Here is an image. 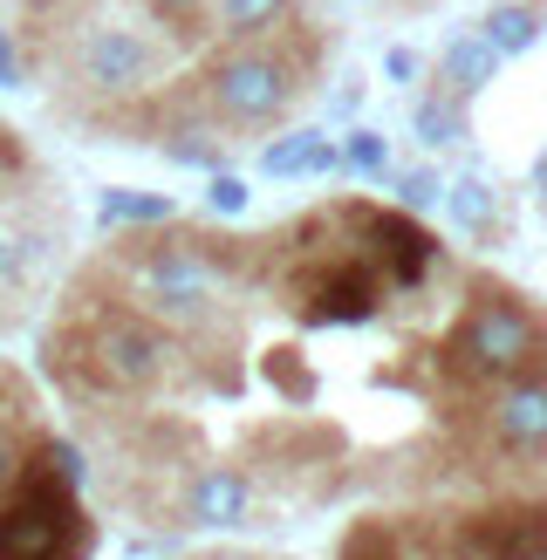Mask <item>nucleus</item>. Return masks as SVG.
I'll use <instances>...</instances> for the list:
<instances>
[{"mask_svg":"<svg viewBox=\"0 0 547 560\" xmlns=\"http://www.w3.org/2000/svg\"><path fill=\"white\" fill-rule=\"evenodd\" d=\"M410 130H418V144H431V151H452V144H465L473 137V117H465V103H452V96H418V109H410Z\"/></svg>","mask_w":547,"mask_h":560,"instance_id":"19","label":"nucleus"},{"mask_svg":"<svg viewBox=\"0 0 547 560\" xmlns=\"http://www.w3.org/2000/svg\"><path fill=\"white\" fill-rule=\"evenodd\" d=\"M383 294L391 288H383V273L363 254L309 260L288 280V307H294V322H309V328H363L383 307Z\"/></svg>","mask_w":547,"mask_h":560,"instance_id":"6","label":"nucleus"},{"mask_svg":"<svg viewBox=\"0 0 547 560\" xmlns=\"http://www.w3.org/2000/svg\"><path fill=\"white\" fill-rule=\"evenodd\" d=\"M336 560H404V547H397V534H383V520H356Z\"/></svg>","mask_w":547,"mask_h":560,"instance_id":"22","label":"nucleus"},{"mask_svg":"<svg viewBox=\"0 0 547 560\" xmlns=\"http://www.w3.org/2000/svg\"><path fill=\"white\" fill-rule=\"evenodd\" d=\"M246 199H254V191H246V178H233V172H212V185H206V206H212V212L240 219V212H246Z\"/></svg>","mask_w":547,"mask_h":560,"instance_id":"26","label":"nucleus"},{"mask_svg":"<svg viewBox=\"0 0 547 560\" xmlns=\"http://www.w3.org/2000/svg\"><path fill=\"white\" fill-rule=\"evenodd\" d=\"M90 547H96V520L27 444L21 479L0 499V560H90Z\"/></svg>","mask_w":547,"mask_h":560,"instance_id":"5","label":"nucleus"},{"mask_svg":"<svg viewBox=\"0 0 547 560\" xmlns=\"http://www.w3.org/2000/svg\"><path fill=\"white\" fill-rule=\"evenodd\" d=\"M540 35H547V8H540V0H492V8L479 14V42L500 55V62L527 55Z\"/></svg>","mask_w":547,"mask_h":560,"instance_id":"14","label":"nucleus"},{"mask_svg":"<svg viewBox=\"0 0 547 560\" xmlns=\"http://www.w3.org/2000/svg\"><path fill=\"white\" fill-rule=\"evenodd\" d=\"M492 75H500V55H492L479 35H458L445 42V55H438V96H452V103H473L479 90H492Z\"/></svg>","mask_w":547,"mask_h":560,"instance_id":"13","label":"nucleus"},{"mask_svg":"<svg viewBox=\"0 0 547 560\" xmlns=\"http://www.w3.org/2000/svg\"><path fill=\"white\" fill-rule=\"evenodd\" d=\"M96 219H103V226H137V233H144V226H172V219H178V199H172V191L109 185L103 199H96Z\"/></svg>","mask_w":547,"mask_h":560,"instance_id":"16","label":"nucleus"},{"mask_svg":"<svg viewBox=\"0 0 547 560\" xmlns=\"http://www.w3.org/2000/svg\"><path fill=\"white\" fill-rule=\"evenodd\" d=\"M254 506V479L240 465H206L178 499V526H246Z\"/></svg>","mask_w":547,"mask_h":560,"instance_id":"11","label":"nucleus"},{"mask_svg":"<svg viewBox=\"0 0 547 560\" xmlns=\"http://www.w3.org/2000/svg\"><path fill=\"white\" fill-rule=\"evenodd\" d=\"M479 424H486L492 458H507V465H540L547 458V355L527 376L492 383V397L479 404Z\"/></svg>","mask_w":547,"mask_h":560,"instance_id":"8","label":"nucleus"},{"mask_svg":"<svg viewBox=\"0 0 547 560\" xmlns=\"http://www.w3.org/2000/svg\"><path fill=\"white\" fill-rule=\"evenodd\" d=\"M349 226H356V246H363V260L383 273V288H418V280L438 267V240L418 226L410 212H376V206H336Z\"/></svg>","mask_w":547,"mask_h":560,"instance_id":"9","label":"nucleus"},{"mask_svg":"<svg viewBox=\"0 0 547 560\" xmlns=\"http://www.w3.org/2000/svg\"><path fill=\"white\" fill-rule=\"evenodd\" d=\"M21 465H27V438H21V424H14V417H0V499L14 492Z\"/></svg>","mask_w":547,"mask_h":560,"instance_id":"25","label":"nucleus"},{"mask_svg":"<svg viewBox=\"0 0 547 560\" xmlns=\"http://www.w3.org/2000/svg\"><path fill=\"white\" fill-rule=\"evenodd\" d=\"M281 21H294V0H219L212 27L226 42H260V35H281Z\"/></svg>","mask_w":547,"mask_h":560,"instance_id":"17","label":"nucleus"},{"mask_svg":"<svg viewBox=\"0 0 547 560\" xmlns=\"http://www.w3.org/2000/svg\"><path fill=\"white\" fill-rule=\"evenodd\" d=\"M199 560H260V553H199Z\"/></svg>","mask_w":547,"mask_h":560,"instance_id":"33","label":"nucleus"},{"mask_svg":"<svg viewBox=\"0 0 547 560\" xmlns=\"http://www.w3.org/2000/svg\"><path fill=\"white\" fill-rule=\"evenodd\" d=\"M349 172H363V178H391V144H383L376 130H349V144H336Z\"/></svg>","mask_w":547,"mask_h":560,"instance_id":"23","label":"nucleus"},{"mask_svg":"<svg viewBox=\"0 0 547 560\" xmlns=\"http://www.w3.org/2000/svg\"><path fill=\"white\" fill-rule=\"evenodd\" d=\"M445 212L458 219L473 240H507L513 226H507V206H500V185H486V178H458V185H445Z\"/></svg>","mask_w":547,"mask_h":560,"instance_id":"15","label":"nucleus"},{"mask_svg":"<svg viewBox=\"0 0 547 560\" xmlns=\"http://www.w3.org/2000/svg\"><path fill=\"white\" fill-rule=\"evenodd\" d=\"M452 547L465 560H547V499H520V506H486L465 513Z\"/></svg>","mask_w":547,"mask_h":560,"instance_id":"10","label":"nucleus"},{"mask_svg":"<svg viewBox=\"0 0 547 560\" xmlns=\"http://www.w3.org/2000/svg\"><path fill=\"white\" fill-rule=\"evenodd\" d=\"M69 69H75L82 90H96V96H137V90H151V82H158L164 48L151 35H137V27L96 21V27H82V35H75Z\"/></svg>","mask_w":547,"mask_h":560,"instance_id":"7","label":"nucleus"},{"mask_svg":"<svg viewBox=\"0 0 547 560\" xmlns=\"http://www.w3.org/2000/svg\"><path fill=\"white\" fill-rule=\"evenodd\" d=\"M144 8H151L164 27H172L178 42H199L206 27H212V0H144Z\"/></svg>","mask_w":547,"mask_h":560,"instance_id":"21","label":"nucleus"},{"mask_svg":"<svg viewBox=\"0 0 547 560\" xmlns=\"http://www.w3.org/2000/svg\"><path fill=\"white\" fill-rule=\"evenodd\" d=\"M151 144L172 164H191V172H226V137L206 117H151Z\"/></svg>","mask_w":547,"mask_h":560,"instance_id":"12","label":"nucleus"},{"mask_svg":"<svg viewBox=\"0 0 547 560\" xmlns=\"http://www.w3.org/2000/svg\"><path fill=\"white\" fill-rule=\"evenodd\" d=\"M547 355V322L527 307V294L492 273H473L458 328L438 342V370L452 383H513Z\"/></svg>","mask_w":547,"mask_h":560,"instance_id":"4","label":"nucleus"},{"mask_svg":"<svg viewBox=\"0 0 547 560\" xmlns=\"http://www.w3.org/2000/svg\"><path fill=\"white\" fill-rule=\"evenodd\" d=\"M27 172H35V158H27L21 130H8V124H0V191H8L14 178H27Z\"/></svg>","mask_w":547,"mask_h":560,"instance_id":"27","label":"nucleus"},{"mask_svg":"<svg viewBox=\"0 0 547 560\" xmlns=\"http://www.w3.org/2000/svg\"><path fill=\"white\" fill-rule=\"evenodd\" d=\"M322 48H328V35L309 21H288L281 42H226L199 69V103L233 130H267V124L294 117V103L309 96Z\"/></svg>","mask_w":547,"mask_h":560,"instance_id":"1","label":"nucleus"},{"mask_svg":"<svg viewBox=\"0 0 547 560\" xmlns=\"http://www.w3.org/2000/svg\"><path fill=\"white\" fill-rule=\"evenodd\" d=\"M178 342L137 307H82L75 322L48 328V370H62L69 389H109V397H144L178 376Z\"/></svg>","mask_w":547,"mask_h":560,"instance_id":"2","label":"nucleus"},{"mask_svg":"<svg viewBox=\"0 0 547 560\" xmlns=\"http://www.w3.org/2000/svg\"><path fill=\"white\" fill-rule=\"evenodd\" d=\"M309 172H315V178H336V172H342V151L328 144V137H315V151H309Z\"/></svg>","mask_w":547,"mask_h":560,"instance_id":"31","label":"nucleus"},{"mask_svg":"<svg viewBox=\"0 0 547 560\" xmlns=\"http://www.w3.org/2000/svg\"><path fill=\"white\" fill-rule=\"evenodd\" d=\"M534 191H540V206H547V151L534 158Z\"/></svg>","mask_w":547,"mask_h":560,"instance_id":"32","label":"nucleus"},{"mask_svg":"<svg viewBox=\"0 0 547 560\" xmlns=\"http://www.w3.org/2000/svg\"><path fill=\"white\" fill-rule=\"evenodd\" d=\"M27 82V69H21V48H14V35L0 27V90H21Z\"/></svg>","mask_w":547,"mask_h":560,"instance_id":"29","label":"nucleus"},{"mask_svg":"<svg viewBox=\"0 0 547 560\" xmlns=\"http://www.w3.org/2000/svg\"><path fill=\"white\" fill-rule=\"evenodd\" d=\"M397 199H404V212H424L445 199V185H438V172H410V178H397Z\"/></svg>","mask_w":547,"mask_h":560,"instance_id":"28","label":"nucleus"},{"mask_svg":"<svg viewBox=\"0 0 547 560\" xmlns=\"http://www.w3.org/2000/svg\"><path fill=\"white\" fill-rule=\"evenodd\" d=\"M109 260L137 273V315L164 322H199L212 307V288L240 267L260 260V240H212V233H124Z\"/></svg>","mask_w":547,"mask_h":560,"instance_id":"3","label":"nucleus"},{"mask_svg":"<svg viewBox=\"0 0 547 560\" xmlns=\"http://www.w3.org/2000/svg\"><path fill=\"white\" fill-rule=\"evenodd\" d=\"M267 383L281 389L288 404H309V397H315V376L301 370V355H294V349H274V355H267Z\"/></svg>","mask_w":547,"mask_h":560,"instance_id":"24","label":"nucleus"},{"mask_svg":"<svg viewBox=\"0 0 547 560\" xmlns=\"http://www.w3.org/2000/svg\"><path fill=\"white\" fill-rule=\"evenodd\" d=\"M383 75L410 82V75H418V48H383Z\"/></svg>","mask_w":547,"mask_h":560,"instance_id":"30","label":"nucleus"},{"mask_svg":"<svg viewBox=\"0 0 547 560\" xmlns=\"http://www.w3.org/2000/svg\"><path fill=\"white\" fill-rule=\"evenodd\" d=\"M42 240H48L42 219H27V226H0V301H14V294L27 288V280H35Z\"/></svg>","mask_w":547,"mask_h":560,"instance_id":"18","label":"nucleus"},{"mask_svg":"<svg viewBox=\"0 0 547 560\" xmlns=\"http://www.w3.org/2000/svg\"><path fill=\"white\" fill-rule=\"evenodd\" d=\"M315 137L322 130H288V137H274V144H260V172L267 178H301V172H309Z\"/></svg>","mask_w":547,"mask_h":560,"instance_id":"20","label":"nucleus"}]
</instances>
